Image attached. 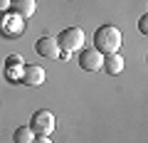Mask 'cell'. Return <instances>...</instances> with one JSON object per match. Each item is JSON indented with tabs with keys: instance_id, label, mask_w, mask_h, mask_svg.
I'll list each match as a JSON object with an SVG mask.
<instances>
[{
	"instance_id": "obj_4",
	"label": "cell",
	"mask_w": 148,
	"mask_h": 143,
	"mask_svg": "<svg viewBox=\"0 0 148 143\" xmlns=\"http://www.w3.org/2000/svg\"><path fill=\"white\" fill-rule=\"evenodd\" d=\"M0 32H3V37H20L22 32H25V20L15 12H3L0 15Z\"/></svg>"
},
{
	"instance_id": "obj_9",
	"label": "cell",
	"mask_w": 148,
	"mask_h": 143,
	"mask_svg": "<svg viewBox=\"0 0 148 143\" xmlns=\"http://www.w3.org/2000/svg\"><path fill=\"white\" fill-rule=\"evenodd\" d=\"M101 69H104L106 74H121V72H123V57H121L119 52L106 54V57H104V64H101Z\"/></svg>"
},
{
	"instance_id": "obj_12",
	"label": "cell",
	"mask_w": 148,
	"mask_h": 143,
	"mask_svg": "<svg viewBox=\"0 0 148 143\" xmlns=\"http://www.w3.org/2000/svg\"><path fill=\"white\" fill-rule=\"evenodd\" d=\"M138 32H141V35H146V32H148V17L146 15L138 20Z\"/></svg>"
},
{
	"instance_id": "obj_8",
	"label": "cell",
	"mask_w": 148,
	"mask_h": 143,
	"mask_svg": "<svg viewBox=\"0 0 148 143\" xmlns=\"http://www.w3.org/2000/svg\"><path fill=\"white\" fill-rule=\"evenodd\" d=\"M37 10L35 0H12L10 3V12H15V15H20L22 20H27V17H32Z\"/></svg>"
},
{
	"instance_id": "obj_11",
	"label": "cell",
	"mask_w": 148,
	"mask_h": 143,
	"mask_svg": "<svg viewBox=\"0 0 148 143\" xmlns=\"http://www.w3.org/2000/svg\"><path fill=\"white\" fill-rule=\"evenodd\" d=\"M32 138H35V133H32L30 126H20L15 133H12V141L15 143H32Z\"/></svg>"
},
{
	"instance_id": "obj_14",
	"label": "cell",
	"mask_w": 148,
	"mask_h": 143,
	"mask_svg": "<svg viewBox=\"0 0 148 143\" xmlns=\"http://www.w3.org/2000/svg\"><path fill=\"white\" fill-rule=\"evenodd\" d=\"M8 8H10V3L8 0H0V12H8Z\"/></svg>"
},
{
	"instance_id": "obj_2",
	"label": "cell",
	"mask_w": 148,
	"mask_h": 143,
	"mask_svg": "<svg viewBox=\"0 0 148 143\" xmlns=\"http://www.w3.org/2000/svg\"><path fill=\"white\" fill-rule=\"evenodd\" d=\"M59 44V59H69L72 52L84 49V30L79 27H67L64 32H59V37H54Z\"/></svg>"
},
{
	"instance_id": "obj_7",
	"label": "cell",
	"mask_w": 148,
	"mask_h": 143,
	"mask_svg": "<svg viewBox=\"0 0 148 143\" xmlns=\"http://www.w3.org/2000/svg\"><path fill=\"white\" fill-rule=\"evenodd\" d=\"M35 52L40 54V57H49V59H59V44L54 37H40L35 42Z\"/></svg>"
},
{
	"instance_id": "obj_3",
	"label": "cell",
	"mask_w": 148,
	"mask_h": 143,
	"mask_svg": "<svg viewBox=\"0 0 148 143\" xmlns=\"http://www.w3.org/2000/svg\"><path fill=\"white\" fill-rule=\"evenodd\" d=\"M30 128H32L35 136H49V133L54 131V116H52V111H47V109L35 111L32 118H30Z\"/></svg>"
},
{
	"instance_id": "obj_6",
	"label": "cell",
	"mask_w": 148,
	"mask_h": 143,
	"mask_svg": "<svg viewBox=\"0 0 148 143\" xmlns=\"http://www.w3.org/2000/svg\"><path fill=\"white\" fill-rule=\"evenodd\" d=\"M20 81H22L25 86H40V84L45 81V69L37 67V64H22Z\"/></svg>"
},
{
	"instance_id": "obj_1",
	"label": "cell",
	"mask_w": 148,
	"mask_h": 143,
	"mask_svg": "<svg viewBox=\"0 0 148 143\" xmlns=\"http://www.w3.org/2000/svg\"><path fill=\"white\" fill-rule=\"evenodd\" d=\"M121 42H123V37L119 32V27H114V25H104L94 32V49L96 52L114 54L121 49Z\"/></svg>"
},
{
	"instance_id": "obj_10",
	"label": "cell",
	"mask_w": 148,
	"mask_h": 143,
	"mask_svg": "<svg viewBox=\"0 0 148 143\" xmlns=\"http://www.w3.org/2000/svg\"><path fill=\"white\" fill-rule=\"evenodd\" d=\"M5 74H8V79H10V81H20V74H22V64H20V57H15V54H12V57L8 59Z\"/></svg>"
},
{
	"instance_id": "obj_5",
	"label": "cell",
	"mask_w": 148,
	"mask_h": 143,
	"mask_svg": "<svg viewBox=\"0 0 148 143\" xmlns=\"http://www.w3.org/2000/svg\"><path fill=\"white\" fill-rule=\"evenodd\" d=\"M104 64V54L96 49H79V67L84 72H99Z\"/></svg>"
},
{
	"instance_id": "obj_13",
	"label": "cell",
	"mask_w": 148,
	"mask_h": 143,
	"mask_svg": "<svg viewBox=\"0 0 148 143\" xmlns=\"http://www.w3.org/2000/svg\"><path fill=\"white\" fill-rule=\"evenodd\" d=\"M32 143H52V141H49V136H35Z\"/></svg>"
}]
</instances>
